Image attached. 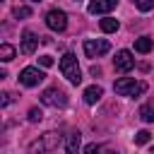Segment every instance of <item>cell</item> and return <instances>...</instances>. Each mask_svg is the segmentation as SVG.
Returning a JSON list of instances; mask_svg holds the SVG:
<instances>
[{
	"mask_svg": "<svg viewBox=\"0 0 154 154\" xmlns=\"http://www.w3.org/2000/svg\"><path fill=\"white\" fill-rule=\"evenodd\" d=\"M101 96H103V89H101V87H96V84L84 89V101H87V103H96Z\"/></svg>",
	"mask_w": 154,
	"mask_h": 154,
	"instance_id": "12",
	"label": "cell"
},
{
	"mask_svg": "<svg viewBox=\"0 0 154 154\" xmlns=\"http://www.w3.org/2000/svg\"><path fill=\"white\" fill-rule=\"evenodd\" d=\"M29 120H31V123H41V120H43V111H41V108H31V111H29Z\"/></svg>",
	"mask_w": 154,
	"mask_h": 154,
	"instance_id": "19",
	"label": "cell"
},
{
	"mask_svg": "<svg viewBox=\"0 0 154 154\" xmlns=\"http://www.w3.org/2000/svg\"><path fill=\"white\" fill-rule=\"evenodd\" d=\"M14 46H10V43H2L0 46V60H5V63H10L12 58H14Z\"/></svg>",
	"mask_w": 154,
	"mask_h": 154,
	"instance_id": "15",
	"label": "cell"
},
{
	"mask_svg": "<svg viewBox=\"0 0 154 154\" xmlns=\"http://www.w3.org/2000/svg\"><path fill=\"white\" fill-rule=\"evenodd\" d=\"M118 5V0H89V12L91 14H106V12H111L113 7Z\"/></svg>",
	"mask_w": 154,
	"mask_h": 154,
	"instance_id": "9",
	"label": "cell"
},
{
	"mask_svg": "<svg viewBox=\"0 0 154 154\" xmlns=\"http://www.w3.org/2000/svg\"><path fill=\"white\" fill-rule=\"evenodd\" d=\"M135 2V7L140 10V12H149L152 7H154V0H132Z\"/></svg>",
	"mask_w": 154,
	"mask_h": 154,
	"instance_id": "18",
	"label": "cell"
},
{
	"mask_svg": "<svg viewBox=\"0 0 154 154\" xmlns=\"http://www.w3.org/2000/svg\"><path fill=\"white\" fill-rule=\"evenodd\" d=\"M79 142H82V135H79V132H70V135L65 137V149H67V154H77V152H79Z\"/></svg>",
	"mask_w": 154,
	"mask_h": 154,
	"instance_id": "11",
	"label": "cell"
},
{
	"mask_svg": "<svg viewBox=\"0 0 154 154\" xmlns=\"http://www.w3.org/2000/svg\"><path fill=\"white\" fill-rule=\"evenodd\" d=\"M84 154H101V147L99 144H87L84 147Z\"/></svg>",
	"mask_w": 154,
	"mask_h": 154,
	"instance_id": "21",
	"label": "cell"
},
{
	"mask_svg": "<svg viewBox=\"0 0 154 154\" xmlns=\"http://www.w3.org/2000/svg\"><path fill=\"white\" fill-rule=\"evenodd\" d=\"M10 101H12V94H10V91H5V94H2V106H7Z\"/></svg>",
	"mask_w": 154,
	"mask_h": 154,
	"instance_id": "23",
	"label": "cell"
},
{
	"mask_svg": "<svg viewBox=\"0 0 154 154\" xmlns=\"http://www.w3.org/2000/svg\"><path fill=\"white\" fill-rule=\"evenodd\" d=\"M36 46H38V36H36L34 31H29V29H26V31L22 34V46H19V48H22V53H24V55H31V53L36 51Z\"/></svg>",
	"mask_w": 154,
	"mask_h": 154,
	"instance_id": "10",
	"label": "cell"
},
{
	"mask_svg": "<svg viewBox=\"0 0 154 154\" xmlns=\"http://www.w3.org/2000/svg\"><path fill=\"white\" fill-rule=\"evenodd\" d=\"M111 51V43L106 38H87L84 41V55L87 58H101Z\"/></svg>",
	"mask_w": 154,
	"mask_h": 154,
	"instance_id": "4",
	"label": "cell"
},
{
	"mask_svg": "<svg viewBox=\"0 0 154 154\" xmlns=\"http://www.w3.org/2000/svg\"><path fill=\"white\" fill-rule=\"evenodd\" d=\"M140 118H142L144 123H154V106H149V103L142 106V108H140Z\"/></svg>",
	"mask_w": 154,
	"mask_h": 154,
	"instance_id": "16",
	"label": "cell"
},
{
	"mask_svg": "<svg viewBox=\"0 0 154 154\" xmlns=\"http://www.w3.org/2000/svg\"><path fill=\"white\" fill-rule=\"evenodd\" d=\"M29 2H41V0H29Z\"/></svg>",
	"mask_w": 154,
	"mask_h": 154,
	"instance_id": "26",
	"label": "cell"
},
{
	"mask_svg": "<svg viewBox=\"0 0 154 154\" xmlns=\"http://www.w3.org/2000/svg\"><path fill=\"white\" fill-rule=\"evenodd\" d=\"M46 24H48V29H53V31H65V26H67V14H65L63 10H51V12L46 14Z\"/></svg>",
	"mask_w": 154,
	"mask_h": 154,
	"instance_id": "7",
	"label": "cell"
},
{
	"mask_svg": "<svg viewBox=\"0 0 154 154\" xmlns=\"http://www.w3.org/2000/svg\"><path fill=\"white\" fill-rule=\"evenodd\" d=\"M41 101L46 106H53V108H65L67 106V94L63 89H58V87H51V89H46L41 94Z\"/></svg>",
	"mask_w": 154,
	"mask_h": 154,
	"instance_id": "5",
	"label": "cell"
},
{
	"mask_svg": "<svg viewBox=\"0 0 154 154\" xmlns=\"http://www.w3.org/2000/svg\"><path fill=\"white\" fill-rule=\"evenodd\" d=\"M152 140V132L149 130H140L137 135H135V144H147Z\"/></svg>",
	"mask_w": 154,
	"mask_h": 154,
	"instance_id": "17",
	"label": "cell"
},
{
	"mask_svg": "<svg viewBox=\"0 0 154 154\" xmlns=\"http://www.w3.org/2000/svg\"><path fill=\"white\" fill-rule=\"evenodd\" d=\"M108 154H118V152H116V149H108Z\"/></svg>",
	"mask_w": 154,
	"mask_h": 154,
	"instance_id": "25",
	"label": "cell"
},
{
	"mask_svg": "<svg viewBox=\"0 0 154 154\" xmlns=\"http://www.w3.org/2000/svg\"><path fill=\"white\" fill-rule=\"evenodd\" d=\"M101 31H106V34L118 31V19H113V17H103V19H101Z\"/></svg>",
	"mask_w": 154,
	"mask_h": 154,
	"instance_id": "14",
	"label": "cell"
},
{
	"mask_svg": "<svg viewBox=\"0 0 154 154\" xmlns=\"http://www.w3.org/2000/svg\"><path fill=\"white\" fill-rule=\"evenodd\" d=\"M152 46H154V41H152L149 36H140V38H135V51H137V53H149Z\"/></svg>",
	"mask_w": 154,
	"mask_h": 154,
	"instance_id": "13",
	"label": "cell"
},
{
	"mask_svg": "<svg viewBox=\"0 0 154 154\" xmlns=\"http://www.w3.org/2000/svg\"><path fill=\"white\" fill-rule=\"evenodd\" d=\"M12 14H14L17 19H19V17L24 19V17H31V10H29V7H14V12H12Z\"/></svg>",
	"mask_w": 154,
	"mask_h": 154,
	"instance_id": "20",
	"label": "cell"
},
{
	"mask_svg": "<svg viewBox=\"0 0 154 154\" xmlns=\"http://www.w3.org/2000/svg\"><path fill=\"white\" fill-rule=\"evenodd\" d=\"M113 89H116L118 96H140V94L147 91V84L144 82H135L132 77H120V79H116Z\"/></svg>",
	"mask_w": 154,
	"mask_h": 154,
	"instance_id": "1",
	"label": "cell"
},
{
	"mask_svg": "<svg viewBox=\"0 0 154 154\" xmlns=\"http://www.w3.org/2000/svg\"><path fill=\"white\" fill-rule=\"evenodd\" d=\"M60 142H63V137H60L58 132H46V135H41L36 142L29 144V154H46V152H53Z\"/></svg>",
	"mask_w": 154,
	"mask_h": 154,
	"instance_id": "2",
	"label": "cell"
},
{
	"mask_svg": "<svg viewBox=\"0 0 154 154\" xmlns=\"http://www.w3.org/2000/svg\"><path fill=\"white\" fill-rule=\"evenodd\" d=\"M60 72H63V77H67V82H72V84H79V82H82V72H79L77 58H75L72 53H65V55L60 58Z\"/></svg>",
	"mask_w": 154,
	"mask_h": 154,
	"instance_id": "3",
	"label": "cell"
},
{
	"mask_svg": "<svg viewBox=\"0 0 154 154\" xmlns=\"http://www.w3.org/2000/svg\"><path fill=\"white\" fill-rule=\"evenodd\" d=\"M91 75H101V67L99 65H91Z\"/></svg>",
	"mask_w": 154,
	"mask_h": 154,
	"instance_id": "24",
	"label": "cell"
},
{
	"mask_svg": "<svg viewBox=\"0 0 154 154\" xmlns=\"http://www.w3.org/2000/svg\"><path fill=\"white\" fill-rule=\"evenodd\" d=\"M113 67H116L118 72H130V70L135 67V58H132V53H130V51H118L116 58H113Z\"/></svg>",
	"mask_w": 154,
	"mask_h": 154,
	"instance_id": "8",
	"label": "cell"
},
{
	"mask_svg": "<svg viewBox=\"0 0 154 154\" xmlns=\"http://www.w3.org/2000/svg\"><path fill=\"white\" fill-rule=\"evenodd\" d=\"M43 79H46V75H43L38 67H24V70L19 72V82H22L24 87H38Z\"/></svg>",
	"mask_w": 154,
	"mask_h": 154,
	"instance_id": "6",
	"label": "cell"
},
{
	"mask_svg": "<svg viewBox=\"0 0 154 154\" xmlns=\"http://www.w3.org/2000/svg\"><path fill=\"white\" fill-rule=\"evenodd\" d=\"M38 63H41L43 67H51V65H53V58H51V55H41V58H38Z\"/></svg>",
	"mask_w": 154,
	"mask_h": 154,
	"instance_id": "22",
	"label": "cell"
}]
</instances>
